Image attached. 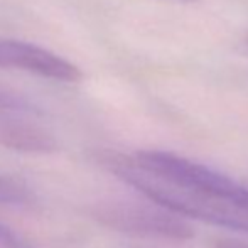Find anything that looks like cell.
Here are the masks:
<instances>
[{"label": "cell", "instance_id": "obj_1", "mask_svg": "<svg viewBox=\"0 0 248 248\" xmlns=\"http://www.w3.org/2000/svg\"><path fill=\"white\" fill-rule=\"evenodd\" d=\"M98 160L118 179L147 196L154 204L198 221L248 233L247 201L216 194L193 183L160 176L140 166L134 155L103 150L98 154Z\"/></svg>", "mask_w": 248, "mask_h": 248}, {"label": "cell", "instance_id": "obj_2", "mask_svg": "<svg viewBox=\"0 0 248 248\" xmlns=\"http://www.w3.org/2000/svg\"><path fill=\"white\" fill-rule=\"evenodd\" d=\"M90 215L107 228L139 238L184 242L194 235V230L181 218V215L159 204L105 201L93 206Z\"/></svg>", "mask_w": 248, "mask_h": 248}, {"label": "cell", "instance_id": "obj_3", "mask_svg": "<svg viewBox=\"0 0 248 248\" xmlns=\"http://www.w3.org/2000/svg\"><path fill=\"white\" fill-rule=\"evenodd\" d=\"M43 118V110L29 98L0 88V145L29 154L54 152L58 142Z\"/></svg>", "mask_w": 248, "mask_h": 248}, {"label": "cell", "instance_id": "obj_4", "mask_svg": "<svg viewBox=\"0 0 248 248\" xmlns=\"http://www.w3.org/2000/svg\"><path fill=\"white\" fill-rule=\"evenodd\" d=\"M0 68L20 69L64 83L81 79V69L56 52L36 44L3 37H0Z\"/></svg>", "mask_w": 248, "mask_h": 248}, {"label": "cell", "instance_id": "obj_5", "mask_svg": "<svg viewBox=\"0 0 248 248\" xmlns=\"http://www.w3.org/2000/svg\"><path fill=\"white\" fill-rule=\"evenodd\" d=\"M34 199V193L24 181L14 176H0V204L26 208Z\"/></svg>", "mask_w": 248, "mask_h": 248}, {"label": "cell", "instance_id": "obj_6", "mask_svg": "<svg viewBox=\"0 0 248 248\" xmlns=\"http://www.w3.org/2000/svg\"><path fill=\"white\" fill-rule=\"evenodd\" d=\"M0 248H36L16 230L0 223Z\"/></svg>", "mask_w": 248, "mask_h": 248}, {"label": "cell", "instance_id": "obj_7", "mask_svg": "<svg viewBox=\"0 0 248 248\" xmlns=\"http://www.w3.org/2000/svg\"><path fill=\"white\" fill-rule=\"evenodd\" d=\"M215 248H248V243L240 240H218L215 243Z\"/></svg>", "mask_w": 248, "mask_h": 248}]
</instances>
